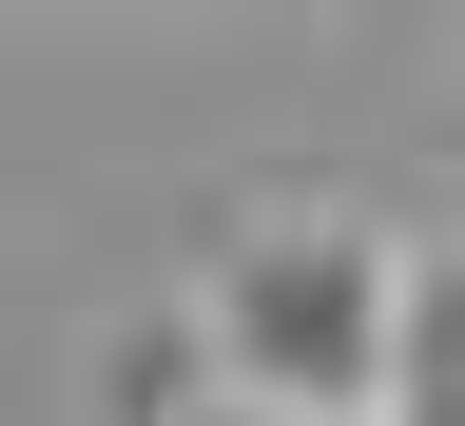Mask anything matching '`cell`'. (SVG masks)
Segmentation results:
<instances>
[{"label":"cell","mask_w":465,"mask_h":426,"mask_svg":"<svg viewBox=\"0 0 465 426\" xmlns=\"http://www.w3.org/2000/svg\"><path fill=\"white\" fill-rule=\"evenodd\" d=\"M213 407H232V349H213V330H174V311H155V330H116L97 426H213Z\"/></svg>","instance_id":"cell-2"},{"label":"cell","mask_w":465,"mask_h":426,"mask_svg":"<svg viewBox=\"0 0 465 426\" xmlns=\"http://www.w3.org/2000/svg\"><path fill=\"white\" fill-rule=\"evenodd\" d=\"M213 349H232V407H272V426H388L407 253L388 233H330V213L232 233L213 253Z\"/></svg>","instance_id":"cell-1"}]
</instances>
